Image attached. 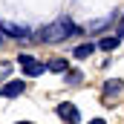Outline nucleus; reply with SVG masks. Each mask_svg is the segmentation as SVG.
<instances>
[{
    "label": "nucleus",
    "instance_id": "obj_1",
    "mask_svg": "<svg viewBox=\"0 0 124 124\" xmlns=\"http://www.w3.org/2000/svg\"><path fill=\"white\" fill-rule=\"evenodd\" d=\"M75 32H81V29H75V23L63 15V17H58V20H52L49 26H43V29L38 32V38H35V40H43V43H58V40H66L69 35H75Z\"/></svg>",
    "mask_w": 124,
    "mask_h": 124
},
{
    "label": "nucleus",
    "instance_id": "obj_2",
    "mask_svg": "<svg viewBox=\"0 0 124 124\" xmlns=\"http://www.w3.org/2000/svg\"><path fill=\"white\" fill-rule=\"evenodd\" d=\"M17 63L23 66V72H26L29 78H38V75L46 69L43 63H38V58H32V55H17Z\"/></svg>",
    "mask_w": 124,
    "mask_h": 124
},
{
    "label": "nucleus",
    "instance_id": "obj_3",
    "mask_svg": "<svg viewBox=\"0 0 124 124\" xmlns=\"http://www.w3.org/2000/svg\"><path fill=\"white\" fill-rule=\"evenodd\" d=\"M55 110H58V116H61L66 124H78V121H81V113H78V107H75V104H69V101L58 104Z\"/></svg>",
    "mask_w": 124,
    "mask_h": 124
},
{
    "label": "nucleus",
    "instance_id": "obj_4",
    "mask_svg": "<svg viewBox=\"0 0 124 124\" xmlns=\"http://www.w3.org/2000/svg\"><path fill=\"white\" fill-rule=\"evenodd\" d=\"M0 32H3V35H15L17 40H35L29 29H23V26H15V23H3V26H0Z\"/></svg>",
    "mask_w": 124,
    "mask_h": 124
},
{
    "label": "nucleus",
    "instance_id": "obj_5",
    "mask_svg": "<svg viewBox=\"0 0 124 124\" xmlns=\"http://www.w3.org/2000/svg\"><path fill=\"white\" fill-rule=\"evenodd\" d=\"M23 90H26V84H23L20 78H15V81H9V84L3 87V95H6V98H15V95H20Z\"/></svg>",
    "mask_w": 124,
    "mask_h": 124
},
{
    "label": "nucleus",
    "instance_id": "obj_6",
    "mask_svg": "<svg viewBox=\"0 0 124 124\" xmlns=\"http://www.w3.org/2000/svg\"><path fill=\"white\" fill-rule=\"evenodd\" d=\"M118 43H121V38H118V35H104V38L98 40V49H104V52H110V49H116Z\"/></svg>",
    "mask_w": 124,
    "mask_h": 124
},
{
    "label": "nucleus",
    "instance_id": "obj_7",
    "mask_svg": "<svg viewBox=\"0 0 124 124\" xmlns=\"http://www.w3.org/2000/svg\"><path fill=\"white\" fill-rule=\"evenodd\" d=\"M46 69H49V72H58V75H61V72H66V69H69V63L63 61V58H49Z\"/></svg>",
    "mask_w": 124,
    "mask_h": 124
},
{
    "label": "nucleus",
    "instance_id": "obj_8",
    "mask_svg": "<svg viewBox=\"0 0 124 124\" xmlns=\"http://www.w3.org/2000/svg\"><path fill=\"white\" fill-rule=\"evenodd\" d=\"M121 84H124V81H118V78L107 81V84H104V95H116V93H121Z\"/></svg>",
    "mask_w": 124,
    "mask_h": 124
},
{
    "label": "nucleus",
    "instance_id": "obj_9",
    "mask_svg": "<svg viewBox=\"0 0 124 124\" xmlns=\"http://www.w3.org/2000/svg\"><path fill=\"white\" fill-rule=\"evenodd\" d=\"M93 43H81V46H75V58H90L93 55Z\"/></svg>",
    "mask_w": 124,
    "mask_h": 124
},
{
    "label": "nucleus",
    "instance_id": "obj_10",
    "mask_svg": "<svg viewBox=\"0 0 124 124\" xmlns=\"http://www.w3.org/2000/svg\"><path fill=\"white\" fill-rule=\"evenodd\" d=\"M81 78H84V72H69V75H66V84H78Z\"/></svg>",
    "mask_w": 124,
    "mask_h": 124
},
{
    "label": "nucleus",
    "instance_id": "obj_11",
    "mask_svg": "<svg viewBox=\"0 0 124 124\" xmlns=\"http://www.w3.org/2000/svg\"><path fill=\"white\" fill-rule=\"evenodd\" d=\"M9 72H12V61L0 63V78H3V75H9Z\"/></svg>",
    "mask_w": 124,
    "mask_h": 124
},
{
    "label": "nucleus",
    "instance_id": "obj_12",
    "mask_svg": "<svg viewBox=\"0 0 124 124\" xmlns=\"http://www.w3.org/2000/svg\"><path fill=\"white\" fill-rule=\"evenodd\" d=\"M90 124H107V121H104V118H93Z\"/></svg>",
    "mask_w": 124,
    "mask_h": 124
},
{
    "label": "nucleus",
    "instance_id": "obj_13",
    "mask_svg": "<svg viewBox=\"0 0 124 124\" xmlns=\"http://www.w3.org/2000/svg\"><path fill=\"white\" fill-rule=\"evenodd\" d=\"M118 38H121V40H124V23H121V29H118Z\"/></svg>",
    "mask_w": 124,
    "mask_h": 124
},
{
    "label": "nucleus",
    "instance_id": "obj_14",
    "mask_svg": "<svg viewBox=\"0 0 124 124\" xmlns=\"http://www.w3.org/2000/svg\"><path fill=\"white\" fill-rule=\"evenodd\" d=\"M15 124H32V121H15Z\"/></svg>",
    "mask_w": 124,
    "mask_h": 124
},
{
    "label": "nucleus",
    "instance_id": "obj_15",
    "mask_svg": "<svg viewBox=\"0 0 124 124\" xmlns=\"http://www.w3.org/2000/svg\"><path fill=\"white\" fill-rule=\"evenodd\" d=\"M0 43H3V32H0Z\"/></svg>",
    "mask_w": 124,
    "mask_h": 124
},
{
    "label": "nucleus",
    "instance_id": "obj_16",
    "mask_svg": "<svg viewBox=\"0 0 124 124\" xmlns=\"http://www.w3.org/2000/svg\"><path fill=\"white\" fill-rule=\"evenodd\" d=\"M0 95H3V90H0Z\"/></svg>",
    "mask_w": 124,
    "mask_h": 124
}]
</instances>
